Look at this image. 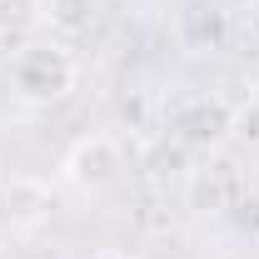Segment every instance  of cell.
Listing matches in <instances>:
<instances>
[{"mask_svg":"<svg viewBox=\"0 0 259 259\" xmlns=\"http://www.w3.org/2000/svg\"><path fill=\"white\" fill-rule=\"evenodd\" d=\"M95 259H140V254H125V249H100Z\"/></svg>","mask_w":259,"mask_h":259,"instance_id":"obj_9","label":"cell"},{"mask_svg":"<svg viewBox=\"0 0 259 259\" xmlns=\"http://www.w3.org/2000/svg\"><path fill=\"white\" fill-rule=\"evenodd\" d=\"M10 85H15V95L30 100V105L65 100L75 90V60L65 55L60 45H25L10 60Z\"/></svg>","mask_w":259,"mask_h":259,"instance_id":"obj_1","label":"cell"},{"mask_svg":"<svg viewBox=\"0 0 259 259\" xmlns=\"http://www.w3.org/2000/svg\"><path fill=\"white\" fill-rule=\"evenodd\" d=\"M150 164H155V175H185V169H190V150H185L180 140H164V145H155Z\"/></svg>","mask_w":259,"mask_h":259,"instance_id":"obj_8","label":"cell"},{"mask_svg":"<svg viewBox=\"0 0 259 259\" xmlns=\"http://www.w3.org/2000/svg\"><path fill=\"white\" fill-rule=\"evenodd\" d=\"M239 204V164L214 160L209 169L190 175V209L194 214H229Z\"/></svg>","mask_w":259,"mask_h":259,"instance_id":"obj_4","label":"cell"},{"mask_svg":"<svg viewBox=\"0 0 259 259\" xmlns=\"http://www.w3.org/2000/svg\"><path fill=\"white\" fill-rule=\"evenodd\" d=\"M40 20V0H0V40H20Z\"/></svg>","mask_w":259,"mask_h":259,"instance_id":"obj_7","label":"cell"},{"mask_svg":"<svg viewBox=\"0 0 259 259\" xmlns=\"http://www.w3.org/2000/svg\"><path fill=\"white\" fill-rule=\"evenodd\" d=\"M125 169V150L110 140V135H85L70 155H65V180L75 185L80 194H100L110 190Z\"/></svg>","mask_w":259,"mask_h":259,"instance_id":"obj_2","label":"cell"},{"mask_svg":"<svg viewBox=\"0 0 259 259\" xmlns=\"http://www.w3.org/2000/svg\"><path fill=\"white\" fill-rule=\"evenodd\" d=\"M229 130H234V110H229V100L220 95H204V100H190L180 115H175V140L185 145V150H220L229 140Z\"/></svg>","mask_w":259,"mask_h":259,"instance_id":"obj_3","label":"cell"},{"mask_svg":"<svg viewBox=\"0 0 259 259\" xmlns=\"http://www.w3.org/2000/svg\"><path fill=\"white\" fill-rule=\"evenodd\" d=\"M40 20L65 40H80V35L95 30L100 20V0H40Z\"/></svg>","mask_w":259,"mask_h":259,"instance_id":"obj_6","label":"cell"},{"mask_svg":"<svg viewBox=\"0 0 259 259\" xmlns=\"http://www.w3.org/2000/svg\"><path fill=\"white\" fill-rule=\"evenodd\" d=\"M0 209H5V220L15 229H35L50 220V209H55V194L45 190L40 180H30V175H15L5 190H0Z\"/></svg>","mask_w":259,"mask_h":259,"instance_id":"obj_5","label":"cell"}]
</instances>
